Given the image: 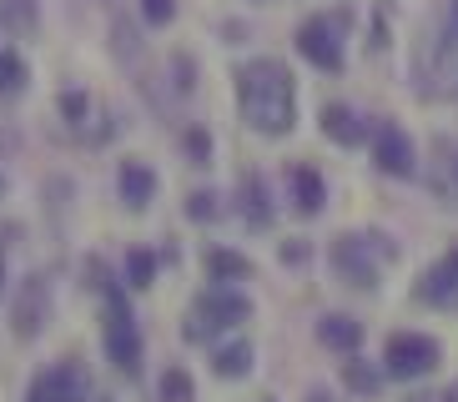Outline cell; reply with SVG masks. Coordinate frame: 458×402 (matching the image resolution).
I'll list each match as a JSON object with an SVG mask.
<instances>
[{"mask_svg":"<svg viewBox=\"0 0 458 402\" xmlns=\"http://www.w3.org/2000/svg\"><path fill=\"white\" fill-rule=\"evenodd\" d=\"M46 312H51V287H46V277H30L26 287H21V297H15V337H36L46 327Z\"/></svg>","mask_w":458,"mask_h":402,"instance_id":"obj_12","label":"cell"},{"mask_svg":"<svg viewBox=\"0 0 458 402\" xmlns=\"http://www.w3.org/2000/svg\"><path fill=\"white\" fill-rule=\"evenodd\" d=\"M101 292H106V357L122 373H136L141 367V332H136V317L126 307V292L116 281H101Z\"/></svg>","mask_w":458,"mask_h":402,"instance_id":"obj_7","label":"cell"},{"mask_svg":"<svg viewBox=\"0 0 458 402\" xmlns=\"http://www.w3.org/2000/svg\"><path fill=\"white\" fill-rule=\"evenodd\" d=\"M0 191H5V181H0Z\"/></svg>","mask_w":458,"mask_h":402,"instance_id":"obj_33","label":"cell"},{"mask_svg":"<svg viewBox=\"0 0 458 402\" xmlns=\"http://www.w3.org/2000/svg\"><path fill=\"white\" fill-rule=\"evenodd\" d=\"M444 362V348L423 332H393L383 342V377L393 382H418V377H433Z\"/></svg>","mask_w":458,"mask_h":402,"instance_id":"obj_6","label":"cell"},{"mask_svg":"<svg viewBox=\"0 0 458 402\" xmlns=\"http://www.w3.org/2000/svg\"><path fill=\"white\" fill-rule=\"evenodd\" d=\"M388 256H398V247L388 237H377V231H343L327 247V262H333L337 281H348L358 292H377V277H383Z\"/></svg>","mask_w":458,"mask_h":402,"instance_id":"obj_2","label":"cell"},{"mask_svg":"<svg viewBox=\"0 0 458 402\" xmlns=\"http://www.w3.org/2000/svg\"><path fill=\"white\" fill-rule=\"evenodd\" d=\"M343 388H348L352 398H377V392H383V373H377L373 362H363L358 352H352V357L343 362Z\"/></svg>","mask_w":458,"mask_h":402,"instance_id":"obj_17","label":"cell"},{"mask_svg":"<svg viewBox=\"0 0 458 402\" xmlns=\"http://www.w3.org/2000/svg\"><path fill=\"white\" fill-rule=\"evenodd\" d=\"M348 30H352V11H323L297 26V55L308 61L312 71H337L348 66Z\"/></svg>","mask_w":458,"mask_h":402,"instance_id":"obj_4","label":"cell"},{"mask_svg":"<svg viewBox=\"0 0 458 402\" xmlns=\"http://www.w3.org/2000/svg\"><path fill=\"white\" fill-rule=\"evenodd\" d=\"M308 402H333V398H327V392H312V398Z\"/></svg>","mask_w":458,"mask_h":402,"instance_id":"obj_29","label":"cell"},{"mask_svg":"<svg viewBox=\"0 0 458 402\" xmlns=\"http://www.w3.org/2000/svg\"><path fill=\"white\" fill-rule=\"evenodd\" d=\"M207 272H212V281H247L252 277V262H247L242 252L212 247V252H207Z\"/></svg>","mask_w":458,"mask_h":402,"instance_id":"obj_19","label":"cell"},{"mask_svg":"<svg viewBox=\"0 0 458 402\" xmlns=\"http://www.w3.org/2000/svg\"><path fill=\"white\" fill-rule=\"evenodd\" d=\"M21 86H26V61H21L15 51H5V55H0V91L15 96Z\"/></svg>","mask_w":458,"mask_h":402,"instance_id":"obj_23","label":"cell"},{"mask_svg":"<svg viewBox=\"0 0 458 402\" xmlns=\"http://www.w3.org/2000/svg\"><path fill=\"white\" fill-rule=\"evenodd\" d=\"M41 21V5L36 0H0V26L15 30V36H30Z\"/></svg>","mask_w":458,"mask_h":402,"instance_id":"obj_20","label":"cell"},{"mask_svg":"<svg viewBox=\"0 0 458 402\" xmlns=\"http://www.w3.org/2000/svg\"><path fill=\"white\" fill-rule=\"evenodd\" d=\"M187 216H191V222H216V216H222L216 191H191V197H187Z\"/></svg>","mask_w":458,"mask_h":402,"instance_id":"obj_24","label":"cell"},{"mask_svg":"<svg viewBox=\"0 0 458 402\" xmlns=\"http://www.w3.org/2000/svg\"><path fill=\"white\" fill-rule=\"evenodd\" d=\"M287 197H293L297 216H318L327 206V176L308 161H297V166H287Z\"/></svg>","mask_w":458,"mask_h":402,"instance_id":"obj_11","label":"cell"},{"mask_svg":"<svg viewBox=\"0 0 458 402\" xmlns=\"http://www.w3.org/2000/svg\"><path fill=\"white\" fill-rule=\"evenodd\" d=\"M212 373L227 377V382L247 377V373H252V348H247V342H227V348H216L212 352Z\"/></svg>","mask_w":458,"mask_h":402,"instance_id":"obj_18","label":"cell"},{"mask_svg":"<svg viewBox=\"0 0 458 402\" xmlns=\"http://www.w3.org/2000/svg\"><path fill=\"white\" fill-rule=\"evenodd\" d=\"M448 30L458 36V0H454V11H448Z\"/></svg>","mask_w":458,"mask_h":402,"instance_id":"obj_28","label":"cell"},{"mask_svg":"<svg viewBox=\"0 0 458 402\" xmlns=\"http://www.w3.org/2000/svg\"><path fill=\"white\" fill-rule=\"evenodd\" d=\"M262 402H277V398H262Z\"/></svg>","mask_w":458,"mask_h":402,"instance_id":"obj_32","label":"cell"},{"mask_svg":"<svg viewBox=\"0 0 458 402\" xmlns=\"http://www.w3.org/2000/svg\"><path fill=\"white\" fill-rule=\"evenodd\" d=\"M86 106H91V101H86L81 91H66V96H61V111H66V121H81Z\"/></svg>","mask_w":458,"mask_h":402,"instance_id":"obj_27","label":"cell"},{"mask_svg":"<svg viewBox=\"0 0 458 402\" xmlns=\"http://www.w3.org/2000/svg\"><path fill=\"white\" fill-rule=\"evenodd\" d=\"M237 106H242V121L257 136H272L283 141L297 126V86L293 71L272 55H257L247 66H237Z\"/></svg>","mask_w":458,"mask_h":402,"instance_id":"obj_1","label":"cell"},{"mask_svg":"<svg viewBox=\"0 0 458 402\" xmlns=\"http://www.w3.org/2000/svg\"><path fill=\"white\" fill-rule=\"evenodd\" d=\"M116 191H122V201L131 212H141V206H151V197H157V172H151L147 161H122Z\"/></svg>","mask_w":458,"mask_h":402,"instance_id":"obj_14","label":"cell"},{"mask_svg":"<svg viewBox=\"0 0 458 402\" xmlns=\"http://www.w3.org/2000/svg\"><path fill=\"white\" fill-rule=\"evenodd\" d=\"M438 402H458V392H448V398H438Z\"/></svg>","mask_w":458,"mask_h":402,"instance_id":"obj_31","label":"cell"},{"mask_svg":"<svg viewBox=\"0 0 458 402\" xmlns=\"http://www.w3.org/2000/svg\"><path fill=\"white\" fill-rule=\"evenodd\" d=\"M197 398V382H191V373H182V367H166L162 373V402H191Z\"/></svg>","mask_w":458,"mask_h":402,"instance_id":"obj_21","label":"cell"},{"mask_svg":"<svg viewBox=\"0 0 458 402\" xmlns=\"http://www.w3.org/2000/svg\"><path fill=\"white\" fill-rule=\"evenodd\" d=\"M237 212L247 216V227L252 231H262V227H272V201H267V181L257 172H247L242 176V187H237Z\"/></svg>","mask_w":458,"mask_h":402,"instance_id":"obj_16","label":"cell"},{"mask_svg":"<svg viewBox=\"0 0 458 402\" xmlns=\"http://www.w3.org/2000/svg\"><path fill=\"white\" fill-rule=\"evenodd\" d=\"M373 166L383 176H398V181H408V176L418 172L413 136H408L398 121H377L373 126Z\"/></svg>","mask_w":458,"mask_h":402,"instance_id":"obj_10","label":"cell"},{"mask_svg":"<svg viewBox=\"0 0 458 402\" xmlns=\"http://www.w3.org/2000/svg\"><path fill=\"white\" fill-rule=\"evenodd\" d=\"M318 342H323L327 352H343V357H352V352L363 348V322H358V317H343V312H327V317L318 322Z\"/></svg>","mask_w":458,"mask_h":402,"instance_id":"obj_15","label":"cell"},{"mask_svg":"<svg viewBox=\"0 0 458 402\" xmlns=\"http://www.w3.org/2000/svg\"><path fill=\"white\" fill-rule=\"evenodd\" d=\"M26 402H91V377L76 357H61L46 373H36Z\"/></svg>","mask_w":458,"mask_h":402,"instance_id":"obj_8","label":"cell"},{"mask_svg":"<svg viewBox=\"0 0 458 402\" xmlns=\"http://www.w3.org/2000/svg\"><path fill=\"white\" fill-rule=\"evenodd\" d=\"M252 317V302L242 292H232V287H207L197 302H191L187 322H182V337L187 342H212V337L232 332L237 322Z\"/></svg>","mask_w":458,"mask_h":402,"instance_id":"obj_5","label":"cell"},{"mask_svg":"<svg viewBox=\"0 0 458 402\" xmlns=\"http://www.w3.org/2000/svg\"><path fill=\"white\" fill-rule=\"evenodd\" d=\"M413 302L418 307H433V312H458V241L438 262L423 267V277L413 281Z\"/></svg>","mask_w":458,"mask_h":402,"instance_id":"obj_9","label":"cell"},{"mask_svg":"<svg viewBox=\"0 0 458 402\" xmlns=\"http://www.w3.org/2000/svg\"><path fill=\"white\" fill-rule=\"evenodd\" d=\"M151 277H157V256H151L147 247L126 252V281H131V287H151Z\"/></svg>","mask_w":458,"mask_h":402,"instance_id":"obj_22","label":"cell"},{"mask_svg":"<svg viewBox=\"0 0 458 402\" xmlns=\"http://www.w3.org/2000/svg\"><path fill=\"white\" fill-rule=\"evenodd\" d=\"M0 287H5V256H0Z\"/></svg>","mask_w":458,"mask_h":402,"instance_id":"obj_30","label":"cell"},{"mask_svg":"<svg viewBox=\"0 0 458 402\" xmlns=\"http://www.w3.org/2000/svg\"><path fill=\"white\" fill-rule=\"evenodd\" d=\"M323 136L333 141V147H363V141H373V126H368L352 106L327 101V106H323Z\"/></svg>","mask_w":458,"mask_h":402,"instance_id":"obj_13","label":"cell"},{"mask_svg":"<svg viewBox=\"0 0 458 402\" xmlns=\"http://www.w3.org/2000/svg\"><path fill=\"white\" fill-rule=\"evenodd\" d=\"M413 80L423 101H448L458 96V36L444 26H433L423 36V46L413 51Z\"/></svg>","mask_w":458,"mask_h":402,"instance_id":"obj_3","label":"cell"},{"mask_svg":"<svg viewBox=\"0 0 458 402\" xmlns=\"http://www.w3.org/2000/svg\"><path fill=\"white\" fill-rule=\"evenodd\" d=\"M141 15H147L151 26H166L176 15V0H141Z\"/></svg>","mask_w":458,"mask_h":402,"instance_id":"obj_25","label":"cell"},{"mask_svg":"<svg viewBox=\"0 0 458 402\" xmlns=\"http://www.w3.org/2000/svg\"><path fill=\"white\" fill-rule=\"evenodd\" d=\"M187 156L197 161V166L212 161V141H207V131H187Z\"/></svg>","mask_w":458,"mask_h":402,"instance_id":"obj_26","label":"cell"}]
</instances>
